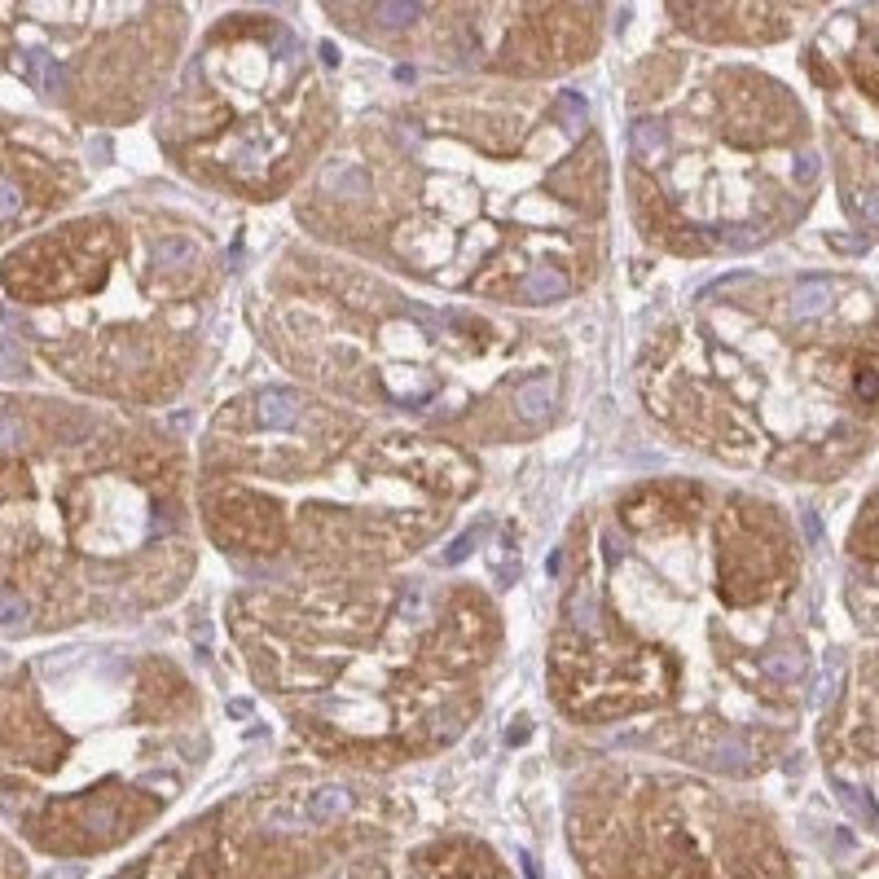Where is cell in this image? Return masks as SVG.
<instances>
[{"label":"cell","mask_w":879,"mask_h":879,"mask_svg":"<svg viewBox=\"0 0 879 879\" xmlns=\"http://www.w3.org/2000/svg\"><path fill=\"white\" fill-rule=\"evenodd\" d=\"M550 704L717 778L796 743L814 691L809 554L774 497L655 475L581 510L559 550Z\"/></svg>","instance_id":"cell-1"},{"label":"cell","mask_w":879,"mask_h":879,"mask_svg":"<svg viewBox=\"0 0 879 879\" xmlns=\"http://www.w3.org/2000/svg\"><path fill=\"white\" fill-rule=\"evenodd\" d=\"M295 220L422 291L554 308L611 260L607 141L572 88L436 84L339 128Z\"/></svg>","instance_id":"cell-2"},{"label":"cell","mask_w":879,"mask_h":879,"mask_svg":"<svg viewBox=\"0 0 879 879\" xmlns=\"http://www.w3.org/2000/svg\"><path fill=\"white\" fill-rule=\"evenodd\" d=\"M242 669L317 761L392 774L480 717L506 620L471 576H260L225 603Z\"/></svg>","instance_id":"cell-3"},{"label":"cell","mask_w":879,"mask_h":879,"mask_svg":"<svg viewBox=\"0 0 879 879\" xmlns=\"http://www.w3.org/2000/svg\"><path fill=\"white\" fill-rule=\"evenodd\" d=\"M638 396L704 462L836 484L879 449V291L849 269L708 282L642 343Z\"/></svg>","instance_id":"cell-4"},{"label":"cell","mask_w":879,"mask_h":879,"mask_svg":"<svg viewBox=\"0 0 879 879\" xmlns=\"http://www.w3.org/2000/svg\"><path fill=\"white\" fill-rule=\"evenodd\" d=\"M475 493L471 444L304 383L229 396L194 449L198 532L255 581L405 567Z\"/></svg>","instance_id":"cell-5"},{"label":"cell","mask_w":879,"mask_h":879,"mask_svg":"<svg viewBox=\"0 0 879 879\" xmlns=\"http://www.w3.org/2000/svg\"><path fill=\"white\" fill-rule=\"evenodd\" d=\"M194 453L146 409L0 392V633L176 603L198 567Z\"/></svg>","instance_id":"cell-6"},{"label":"cell","mask_w":879,"mask_h":879,"mask_svg":"<svg viewBox=\"0 0 879 879\" xmlns=\"http://www.w3.org/2000/svg\"><path fill=\"white\" fill-rule=\"evenodd\" d=\"M247 326L295 383L458 444L541 440L572 383V348L545 321L427 299L313 238L255 277Z\"/></svg>","instance_id":"cell-7"},{"label":"cell","mask_w":879,"mask_h":879,"mask_svg":"<svg viewBox=\"0 0 879 879\" xmlns=\"http://www.w3.org/2000/svg\"><path fill=\"white\" fill-rule=\"evenodd\" d=\"M211 756L198 682L146 647H62L0 673V818L40 858L93 862L172 814Z\"/></svg>","instance_id":"cell-8"},{"label":"cell","mask_w":879,"mask_h":879,"mask_svg":"<svg viewBox=\"0 0 879 879\" xmlns=\"http://www.w3.org/2000/svg\"><path fill=\"white\" fill-rule=\"evenodd\" d=\"M225 247L181 207L124 198L31 229L0 255V330L66 392L159 409L194 383Z\"/></svg>","instance_id":"cell-9"},{"label":"cell","mask_w":879,"mask_h":879,"mask_svg":"<svg viewBox=\"0 0 879 879\" xmlns=\"http://www.w3.org/2000/svg\"><path fill=\"white\" fill-rule=\"evenodd\" d=\"M822 141L805 97L739 62H647L629 88L625 203L673 260H734L818 207Z\"/></svg>","instance_id":"cell-10"},{"label":"cell","mask_w":879,"mask_h":879,"mask_svg":"<svg viewBox=\"0 0 879 879\" xmlns=\"http://www.w3.org/2000/svg\"><path fill=\"white\" fill-rule=\"evenodd\" d=\"M335 137L339 97L277 18L220 22L154 124L172 172L242 203L295 194Z\"/></svg>","instance_id":"cell-11"},{"label":"cell","mask_w":879,"mask_h":879,"mask_svg":"<svg viewBox=\"0 0 879 879\" xmlns=\"http://www.w3.org/2000/svg\"><path fill=\"white\" fill-rule=\"evenodd\" d=\"M414 805L361 770H282L189 818L124 875H409Z\"/></svg>","instance_id":"cell-12"},{"label":"cell","mask_w":879,"mask_h":879,"mask_svg":"<svg viewBox=\"0 0 879 879\" xmlns=\"http://www.w3.org/2000/svg\"><path fill=\"white\" fill-rule=\"evenodd\" d=\"M567 849L585 875H796V853L765 800L717 774L647 761H594L567 787Z\"/></svg>","instance_id":"cell-13"},{"label":"cell","mask_w":879,"mask_h":879,"mask_svg":"<svg viewBox=\"0 0 879 879\" xmlns=\"http://www.w3.org/2000/svg\"><path fill=\"white\" fill-rule=\"evenodd\" d=\"M176 49L172 0H0V71L80 128L137 124Z\"/></svg>","instance_id":"cell-14"},{"label":"cell","mask_w":879,"mask_h":879,"mask_svg":"<svg viewBox=\"0 0 879 879\" xmlns=\"http://www.w3.org/2000/svg\"><path fill=\"white\" fill-rule=\"evenodd\" d=\"M805 80L818 97V141L853 229L879 242V0L844 9L809 40Z\"/></svg>","instance_id":"cell-15"},{"label":"cell","mask_w":879,"mask_h":879,"mask_svg":"<svg viewBox=\"0 0 879 879\" xmlns=\"http://www.w3.org/2000/svg\"><path fill=\"white\" fill-rule=\"evenodd\" d=\"M88 194L84 150L58 124L0 110V251Z\"/></svg>","instance_id":"cell-16"},{"label":"cell","mask_w":879,"mask_h":879,"mask_svg":"<svg viewBox=\"0 0 879 879\" xmlns=\"http://www.w3.org/2000/svg\"><path fill=\"white\" fill-rule=\"evenodd\" d=\"M818 765L831 796L879 836V647L862 651L818 717Z\"/></svg>","instance_id":"cell-17"},{"label":"cell","mask_w":879,"mask_h":879,"mask_svg":"<svg viewBox=\"0 0 879 879\" xmlns=\"http://www.w3.org/2000/svg\"><path fill=\"white\" fill-rule=\"evenodd\" d=\"M669 5L677 27L691 31L695 40L761 49L792 40L827 9V0H669Z\"/></svg>","instance_id":"cell-18"},{"label":"cell","mask_w":879,"mask_h":879,"mask_svg":"<svg viewBox=\"0 0 879 879\" xmlns=\"http://www.w3.org/2000/svg\"><path fill=\"white\" fill-rule=\"evenodd\" d=\"M844 607L866 638H879V484L862 493L844 532Z\"/></svg>","instance_id":"cell-19"},{"label":"cell","mask_w":879,"mask_h":879,"mask_svg":"<svg viewBox=\"0 0 879 879\" xmlns=\"http://www.w3.org/2000/svg\"><path fill=\"white\" fill-rule=\"evenodd\" d=\"M22 871H27V853L0 836V875H22Z\"/></svg>","instance_id":"cell-20"}]
</instances>
